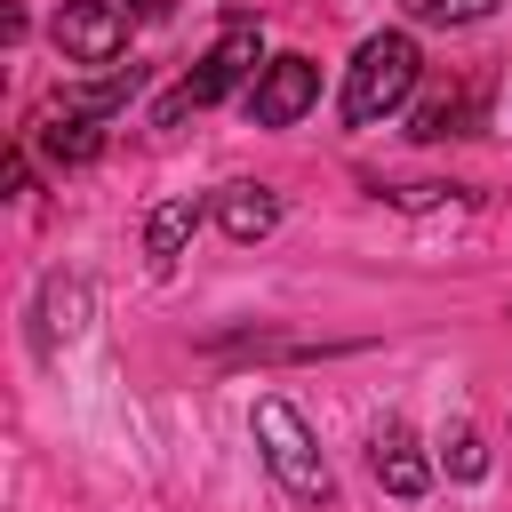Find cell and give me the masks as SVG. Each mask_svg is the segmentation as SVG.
<instances>
[{"mask_svg":"<svg viewBox=\"0 0 512 512\" xmlns=\"http://www.w3.org/2000/svg\"><path fill=\"white\" fill-rule=\"evenodd\" d=\"M408 88H416V40L408 32H376V40H360V56L344 72V120L368 128V120L400 112Z\"/></svg>","mask_w":512,"mask_h":512,"instance_id":"6da1fadb","label":"cell"},{"mask_svg":"<svg viewBox=\"0 0 512 512\" xmlns=\"http://www.w3.org/2000/svg\"><path fill=\"white\" fill-rule=\"evenodd\" d=\"M256 448H264V464H272V480L296 496V504H320L328 496V464H320V448H312V432H304V416L288 408V400H256Z\"/></svg>","mask_w":512,"mask_h":512,"instance_id":"7a4b0ae2","label":"cell"},{"mask_svg":"<svg viewBox=\"0 0 512 512\" xmlns=\"http://www.w3.org/2000/svg\"><path fill=\"white\" fill-rule=\"evenodd\" d=\"M248 72H256V16H232V24L216 32V48L200 56V72L160 104V128H176V120H184V112H200V104H224Z\"/></svg>","mask_w":512,"mask_h":512,"instance_id":"3957f363","label":"cell"},{"mask_svg":"<svg viewBox=\"0 0 512 512\" xmlns=\"http://www.w3.org/2000/svg\"><path fill=\"white\" fill-rule=\"evenodd\" d=\"M56 48L72 64H120V48H128V0H64L56 8Z\"/></svg>","mask_w":512,"mask_h":512,"instance_id":"277c9868","label":"cell"},{"mask_svg":"<svg viewBox=\"0 0 512 512\" xmlns=\"http://www.w3.org/2000/svg\"><path fill=\"white\" fill-rule=\"evenodd\" d=\"M312 96H320V64L312 56H272L248 88V112H256V128H296L312 112Z\"/></svg>","mask_w":512,"mask_h":512,"instance_id":"5b68a950","label":"cell"},{"mask_svg":"<svg viewBox=\"0 0 512 512\" xmlns=\"http://www.w3.org/2000/svg\"><path fill=\"white\" fill-rule=\"evenodd\" d=\"M368 464H376V480H384L392 496H424V488H432V464L416 456V440H408L400 424H384V432H376V448H368Z\"/></svg>","mask_w":512,"mask_h":512,"instance_id":"8992f818","label":"cell"},{"mask_svg":"<svg viewBox=\"0 0 512 512\" xmlns=\"http://www.w3.org/2000/svg\"><path fill=\"white\" fill-rule=\"evenodd\" d=\"M216 224H224L232 240H264V232L280 224L272 184H224V192H216Z\"/></svg>","mask_w":512,"mask_h":512,"instance_id":"52a82bcc","label":"cell"},{"mask_svg":"<svg viewBox=\"0 0 512 512\" xmlns=\"http://www.w3.org/2000/svg\"><path fill=\"white\" fill-rule=\"evenodd\" d=\"M40 152H48L56 168H88V160L104 152V128L80 120V112H48V120H40Z\"/></svg>","mask_w":512,"mask_h":512,"instance_id":"ba28073f","label":"cell"},{"mask_svg":"<svg viewBox=\"0 0 512 512\" xmlns=\"http://www.w3.org/2000/svg\"><path fill=\"white\" fill-rule=\"evenodd\" d=\"M192 224H200V200H192V192H184V200H160V208H152V224H144V256H152V264L168 272V264L184 256Z\"/></svg>","mask_w":512,"mask_h":512,"instance_id":"9c48e42d","label":"cell"},{"mask_svg":"<svg viewBox=\"0 0 512 512\" xmlns=\"http://www.w3.org/2000/svg\"><path fill=\"white\" fill-rule=\"evenodd\" d=\"M128 96H136V64H128V72H104L96 88H64V104H56V112H80V120H104V112H112V104H128Z\"/></svg>","mask_w":512,"mask_h":512,"instance_id":"30bf717a","label":"cell"},{"mask_svg":"<svg viewBox=\"0 0 512 512\" xmlns=\"http://www.w3.org/2000/svg\"><path fill=\"white\" fill-rule=\"evenodd\" d=\"M464 128H472V96H432V104H416V136H424V144L464 136Z\"/></svg>","mask_w":512,"mask_h":512,"instance_id":"8fae6325","label":"cell"},{"mask_svg":"<svg viewBox=\"0 0 512 512\" xmlns=\"http://www.w3.org/2000/svg\"><path fill=\"white\" fill-rule=\"evenodd\" d=\"M496 0H408V16L416 24H480Z\"/></svg>","mask_w":512,"mask_h":512,"instance_id":"7c38bea8","label":"cell"},{"mask_svg":"<svg viewBox=\"0 0 512 512\" xmlns=\"http://www.w3.org/2000/svg\"><path fill=\"white\" fill-rule=\"evenodd\" d=\"M448 472H456V480H480V472H488V448H480V432H456V440H448Z\"/></svg>","mask_w":512,"mask_h":512,"instance_id":"4fadbf2b","label":"cell"},{"mask_svg":"<svg viewBox=\"0 0 512 512\" xmlns=\"http://www.w3.org/2000/svg\"><path fill=\"white\" fill-rule=\"evenodd\" d=\"M136 16H168V0H136Z\"/></svg>","mask_w":512,"mask_h":512,"instance_id":"5bb4252c","label":"cell"}]
</instances>
